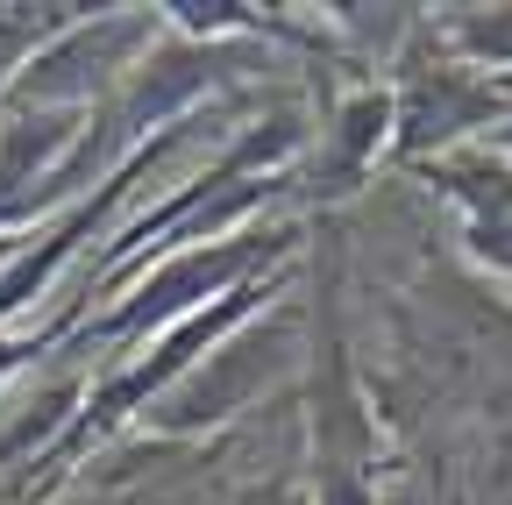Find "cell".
<instances>
[{"instance_id": "1", "label": "cell", "mask_w": 512, "mask_h": 505, "mask_svg": "<svg viewBox=\"0 0 512 505\" xmlns=\"http://www.w3.org/2000/svg\"><path fill=\"white\" fill-rule=\"evenodd\" d=\"M292 242H299L292 228H256V221H249V228H235V235H221V242L171 249V257H157L136 285H128L121 306L100 313V328H93V335H100V342H150V335L192 321L200 306L228 299L235 285L278 271Z\"/></svg>"}, {"instance_id": "2", "label": "cell", "mask_w": 512, "mask_h": 505, "mask_svg": "<svg viewBox=\"0 0 512 505\" xmlns=\"http://www.w3.org/2000/svg\"><path fill=\"white\" fill-rule=\"evenodd\" d=\"M164 36L157 8H100V15H72L29 65L15 72V86L0 93V107H64V114H93L121 93V79L143 65Z\"/></svg>"}, {"instance_id": "3", "label": "cell", "mask_w": 512, "mask_h": 505, "mask_svg": "<svg viewBox=\"0 0 512 505\" xmlns=\"http://www.w3.org/2000/svg\"><path fill=\"white\" fill-rule=\"evenodd\" d=\"M299 363V321L292 313H271V321H242L235 335H221L200 363L136 413L157 434H207L221 420H235L242 406H256L271 385H285Z\"/></svg>"}, {"instance_id": "4", "label": "cell", "mask_w": 512, "mask_h": 505, "mask_svg": "<svg viewBox=\"0 0 512 505\" xmlns=\"http://www.w3.org/2000/svg\"><path fill=\"white\" fill-rule=\"evenodd\" d=\"M505 121H512V79L470 72L448 50H434L392 86V150L420 164L463 150L477 129H505Z\"/></svg>"}, {"instance_id": "5", "label": "cell", "mask_w": 512, "mask_h": 505, "mask_svg": "<svg viewBox=\"0 0 512 505\" xmlns=\"http://www.w3.org/2000/svg\"><path fill=\"white\" fill-rule=\"evenodd\" d=\"M427 171H434V185H448V200L470 214V242L498 271H512V164L484 143H463V150L434 157Z\"/></svg>"}, {"instance_id": "6", "label": "cell", "mask_w": 512, "mask_h": 505, "mask_svg": "<svg viewBox=\"0 0 512 505\" xmlns=\"http://www.w3.org/2000/svg\"><path fill=\"white\" fill-rule=\"evenodd\" d=\"M392 150V93L363 86L335 107L328 136H320V164H313V193H356L363 171Z\"/></svg>"}, {"instance_id": "7", "label": "cell", "mask_w": 512, "mask_h": 505, "mask_svg": "<svg viewBox=\"0 0 512 505\" xmlns=\"http://www.w3.org/2000/svg\"><path fill=\"white\" fill-rule=\"evenodd\" d=\"M434 43L470 72H498L512 79V8H441L434 15Z\"/></svg>"}, {"instance_id": "8", "label": "cell", "mask_w": 512, "mask_h": 505, "mask_svg": "<svg viewBox=\"0 0 512 505\" xmlns=\"http://www.w3.org/2000/svg\"><path fill=\"white\" fill-rule=\"evenodd\" d=\"M72 15H79V8H0V93L15 86V72H22Z\"/></svg>"}, {"instance_id": "9", "label": "cell", "mask_w": 512, "mask_h": 505, "mask_svg": "<svg viewBox=\"0 0 512 505\" xmlns=\"http://www.w3.org/2000/svg\"><path fill=\"white\" fill-rule=\"evenodd\" d=\"M484 150H498V157L512 164V121H505V129H491V143H484Z\"/></svg>"}, {"instance_id": "10", "label": "cell", "mask_w": 512, "mask_h": 505, "mask_svg": "<svg viewBox=\"0 0 512 505\" xmlns=\"http://www.w3.org/2000/svg\"><path fill=\"white\" fill-rule=\"evenodd\" d=\"M15 242H22V228H8V235H0V271H8V257H15Z\"/></svg>"}]
</instances>
